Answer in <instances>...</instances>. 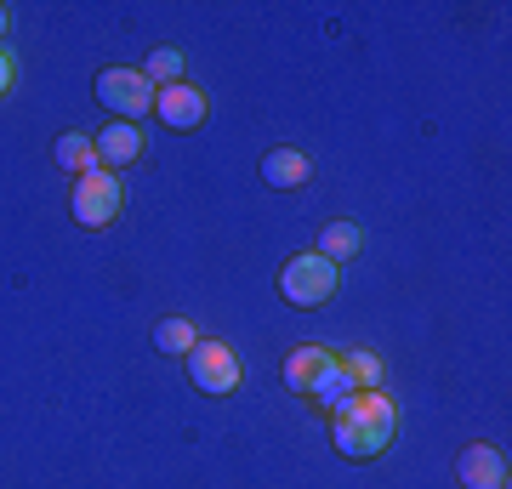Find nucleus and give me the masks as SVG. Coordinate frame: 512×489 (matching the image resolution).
I'll return each instance as SVG.
<instances>
[{"label": "nucleus", "mask_w": 512, "mask_h": 489, "mask_svg": "<svg viewBox=\"0 0 512 489\" xmlns=\"http://www.w3.org/2000/svg\"><path fill=\"white\" fill-rule=\"evenodd\" d=\"M393 427H399V410H393V399H387L382 387L353 393V399L330 416V438H336V450L348 455V461H376V455H387Z\"/></svg>", "instance_id": "1"}, {"label": "nucleus", "mask_w": 512, "mask_h": 489, "mask_svg": "<svg viewBox=\"0 0 512 489\" xmlns=\"http://www.w3.org/2000/svg\"><path fill=\"white\" fill-rule=\"evenodd\" d=\"M279 290H285V302L302 313L325 308L330 296H336V262H325L319 251H302L291 256L285 268H279Z\"/></svg>", "instance_id": "2"}, {"label": "nucleus", "mask_w": 512, "mask_h": 489, "mask_svg": "<svg viewBox=\"0 0 512 489\" xmlns=\"http://www.w3.org/2000/svg\"><path fill=\"white\" fill-rule=\"evenodd\" d=\"M97 103H103L114 120L137 126V120L154 114V86H148L143 69H103L97 74Z\"/></svg>", "instance_id": "3"}, {"label": "nucleus", "mask_w": 512, "mask_h": 489, "mask_svg": "<svg viewBox=\"0 0 512 489\" xmlns=\"http://www.w3.org/2000/svg\"><path fill=\"white\" fill-rule=\"evenodd\" d=\"M120 205H126V188H120V177L114 171H86V177H74V200H69V211H74V222L80 228H109L114 217H120Z\"/></svg>", "instance_id": "4"}, {"label": "nucleus", "mask_w": 512, "mask_h": 489, "mask_svg": "<svg viewBox=\"0 0 512 489\" xmlns=\"http://www.w3.org/2000/svg\"><path fill=\"white\" fill-rule=\"evenodd\" d=\"M188 376H194V387L200 393H211V399H228L239 387V353L228 342H200L194 353H188Z\"/></svg>", "instance_id": "5"}, {"label": "nucleus", "mask_w": 512, "mask_h": 489, "mask_svg": "<svg viewBox=\"0 0 512 489\" xmlns=\"http://www.w3.org/2000/svg\"><path fill=\"white\" fill-rule=\"evenodd\" d=\"M205 114H211V103H205V91L188 86V80L154 91V120H160V126H171V131H200Z\"/></svg>", "instance_id": "6"}, {"label": "nucleus", "mask_w": 512, "mask_h": 489, "mask_svg": "<svg viewBox=\"0 0 512 489\" xmlns=\"http://www.w3.org/2000/svg\"><path fill=\"white\" fill-rule=\"evenodd\" d=\"M507 450L501 444H467L456 455V478L461 489H507Z\"/></svg>", "instance_id": "7"}, {"label": "nucleus", "mask_w": 512, "mask_h": 489, "mask_svg": "<svg viewBox=\"0 0 512 489\" xmlns=\"http://www.w3.org/2000/svg\"><path fill=\"white\" fill-rule=\"evenodd\" d=\"M92 143H97V160H103V171H126V165L143 160V126H126V120L103 126Z\"/></svg>", "instance_id": "8"}, {"label": "nucleus", "mask_w": 512, "mask_h": 489, "mask_svg": "<svg viewBox=\"0 0 512 489\" xmlns=\"http://www.w3.org/2000/svg\"><path fill=\"white\" fill-rule=\"evenodd\" d=\"M330 359H336V353H330V347H319V342L291 347V353H285V387H291V393H313V381L330 370Z\"/></svg>", "instance_id": "9"}, {"label": "nucleus", "mask_w": 512, "mask_h": 489, "mask_svg": "<svg viewBox=\"0 0 512 489\" xmlns=\"http://www.w3.org/2000/svg\"><path fill=\"white\" fill-rule=\"evenodd\" d=\"M308 154H302V148H268V154H262V182H268V188H302V182H308Z\"/></svg>", "instance_id": "10"}, {"label": "nucleus", "mask_w": 512, "mask_h": 489, "mask_svg": "<svg viewBox=\"0 0 512 489\" xmlns=\"http://www.w3.org/2000/svg\"><path fill=\"white\" fill-rule=\"evenodd\" d=\"M313 251L325 256V262H336V268H342V262H353V256L365 251V234H359V222H325Z\"/></svg>", "instance_id": "11"}, {"label": "nucleus", "mask_w": 512, "mask_h": 489, "mask_svg": "<svg viewBox=\"0 0 512 489\" xmlns=\"http://www.w3.org/2000/svg\"><path fill=\"white\" fill-rule=\"evenodd\" d=\"M57 165H63V171H74V177H86V171H97V143L92 137H86V131H63V137H57Z\"/></svg>", "instance_id": "12"}, {"label": "nucleus", "mask_w": 512, "mask_h": 489, "mask_svg": "<svg viewBox=\"0 0 512 489\" xmlns=\"http://www.w3.org/2000/svg\"><path fill=\"white\" fill-rule=\"evenodd\" d=\"M353 393H359V387H353V376L342 370V359H330V370H325L319 381H313V393H308V399H319V404L330 410V416H336V410H342V404H348Z\"/></svg>", "instance_id": "13"}, {"label": "nucleus", "mask_w": 512, "mask_h": 489, "mask_svg": "<svg viewBox=\"0 0 512 489\" xmlns=\"http://www.w3.org/2000/svg\"><path fill=\"white\" fill-rule=\"evenodd\" d=\"M154 347L171 353V359H188V353L200 347V330L188 325V319H160V325H154Z\"/></svg>", "instance_id": "14"}, {"label": "nucleus", "mask_w": 512, "mask_h": 489, "mask_svg": "<svg viewBox=\"0 0 512 489\" xmlns=\"http://www.w3.org/2000/svg\"><path fill=\"white\" fill-rule=\"evenodd\" d=\"M143 74H148V86L160 91V86H177V80L188 74V63H183V52H177V46H154V52H148V63H143Z\"/></svg>", "instance_id": "15"}, {"label": "nucleus", "mask_w": 512, "mask_h": 489, "mask_svg": "<svg viewBox=\"0 0 512 489\" xmlns=\"http://www.w3.org/2000/svg\"><path fill=\"white\" fill-rule=\"evenodd\" d=\"M336 359H342V370L353 376V387H359V393L382 387V359H376L370 347H348V353H336Z\"/></svg>", "instance_id": "16"}, {"label": "nucleus", "mask_w": 512, "mask_h": 489, "mask_svg": "<svg viewBox=\"0 0 512 489\" xmlns=\"http://www.w3.org/2000/svg\"><path fill=\"white\" fill-rule=\"evenodd\" d=\"M12 80H18V63H12V52H6V46H0V97H6V91H12Z\"/></svg>", "instance_id": "17"}, {"label": "nucleus", "mask_w": 512, "mask_h": 489, "mask_svg": "<svg viewBox=\"0 0 512 489\" xmlns=\"http://www.w3.org/2000/svg\"><path fill=\"white\" fill-rule=\"evenodd\" d=\"M6 29H12V6H0V35H6Z\"/></svg>", "instance_id": "18"}]
</instances>
